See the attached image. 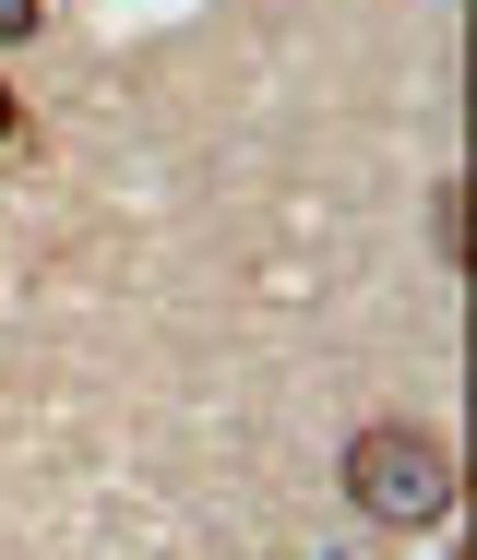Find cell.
Wrapping results in <instances>:
<instances>
[{
  "instance_id": "cell-1",
  "label": "cell",
  "mask_w": 477,
  "mask_h": 560,
  "mask_svg": "<svg viewBox=\"0 0 477 560\" xmlns=\"http://www.w3.org/2000/svg\"><path fill=\"white\" fill-rule=\"evenodd\" d=\"M347 501L370 525H442L454 513V442L418 418H370L347 442Z\"/></svg>"
},
{
  "instance_id": "cell-2",
  "label": "cell",
  "mask_w": 477,
  "mask_h": 560,
  "mask_svg": "<svg viewBox=\"0 0 477 560\" xmlns=\"http://www.w3.org/2000/svg\"><path fill=\"white\" fill-rule=\"evenodd\" d=\"M36 24H48V0H0V48H12V36H36Z\"/></svg>"
},
{
  "instance_id": "cell-3",
  "label": "cell",
  "mask_w": 477,
  "mask_h": 560,
  "mask_svg": "<svg viewBox=\"0 0 477 560\" xmlns=\"http://www.w3.org/2000/svg\"><path fill=\"white\" fill-rule=\"evenodd\" d=\"M12 131H24V108H12V84H0V143H12Z\"/></svg>"
}]
</instances>
